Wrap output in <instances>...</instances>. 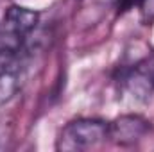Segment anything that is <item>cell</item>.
<instances>
[{"instance_id": "1", "label": "cell", "mask_w": 154, "mask_h": 152, "mask_svg": "<svg viewBox=\"0 0 154 152\" xmlns=\"http://www.w3.org/2000/svg\"><path fill=\"white\" fill-rule=\"evenodd\" d=\"M109 123L99 118H77L68 122L57 136L56 149L61 152H81L97 147L108 138Z\"/></svg>"}, {"instance_id": "2", "label": "cell", "mask_w": 154, "mask_h": 152, "mask_svg": "<svg viewBox=\"0 0 154 152\" xmlns=\"http://www.w3.org/2000/svg\"><path fill=\"white\" fill-rule=\"evenodd\" d=\"M29 36L5 22L0 23V77L16 68L31 54L27 45Z\"/></svg>"}, {"instance_id": "3", "label": "cell", "mask_w": 154, "mask_h": 152, "mask_svg": "<svg viewBox=\"0 0 154 152\" xmlns=\"http://www.w3.org/2000/svg\"><path fill=\"white\" fill-rule=\"evenodd\" d=\"M120 84L138 102H147L154 93V57H145L120 75Z\"/></svg>"}, {"instance_id": "4", "label": "cell", "mask_w": 154, "mask_h": 152, "mask_svg": "<svg viewBox=\"0 0 154 152\" xmlns=\"http://www.w3.org/2000/svg\"><path fill=\"white\" fill-rule=\"evenodd\" d=\"M151 131L152 125L147 118L140 114H122L109 123L108 138H111L113 143L120 147H131L142 141Z\"/></svg>"}, {"instance_id": "5", "label": "cell", "mask_w": 154, "mask_h": 152, "mask_svg": "<svg viewBox=\"0 0 154 152\" xmlns=\"http://www.w3.org/2000/svg\"><path fill=\"white\" fill-rule=\"evenodd\" d=\"M138 7H140V13H142V20L145 23H152L154 22V0H140Z\"/></svg>"}]
</instances>
